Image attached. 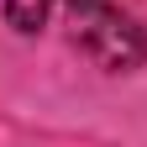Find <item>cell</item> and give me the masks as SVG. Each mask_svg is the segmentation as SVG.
<instances>
[{"label": "cell", "mask_w": 147, "mask_h": 147, "mask_svg": "<svg viewBox=\"0 0 147 147\" xmlns=\"http://www.w3.org/2000/svg\"><path fill=\"white\" fill-rule=\"evenodd\" d=\"M68 37L84 58H95L100 68L121 74V68H137L147 58V37L126 11L105 5V0H68Z\"/></svg>", "instance_id": "cell-1"}, {"label": "cell", "mask_w": 147, "mask_h": 147, "mask_svg": "<svg viewBox=\"0 0 147 147\" xmlns=\"http://www.w3.org/2000/svg\"><path fill=\"white\" fill-rule=\"evenodd\" d=\"M0 5H5V21L16 32H37V26H47V16H53L58 0H0Z\"/></svg>", "instance_id": "cell-2"}]
</instances>
